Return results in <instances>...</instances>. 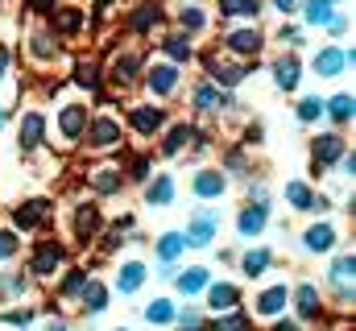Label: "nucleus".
Here are the masks:
<instances>
[{"label": "nucleus", "instance_id": "f257e3e1", "mask_svg": "<svg viewBox=\"0 0 356 331\" xmlns=\"http://www.w3.org/2000/svg\"><path fill=\"white\" fill-rule=\"evenodd\" d=\"M46 216H50V199H29V203L17 207V224H21V228H33V224H42Z\"/></svg>", "mask_w": 356, "mask_h": 331}, {"label": "nucleus", "instance_id": "f03ea898", "mask_svg": "<svg viewBox=\"0 0 356 331\" xmlns=\"http://www.w3.org/2000/svg\"><path fill=\"white\" fill-rule=\"evenodd\" d=\"M63 265V248L58 245H42L33 252V273H42V277H50L54 269Z\"/></svg>", "mask_w": 356, "mask_h": 331}, {"label": "nucleus", "instance_id": "7ed1b4c3", "mask_svg": "<svg viewBox=\"0 0 356 331\" xmlns=\"http://www.w3.org/2000/svg\"><path fill=\"white\" fill-rule=\"evenodd\" d=\"M340 154H344V141H340L336 133H327L323 141H315V170H319V166H332Z\"/></svg>", "mask_w": 356, "mask_h": 331}, {"label": "nucleus", "instance_id": "20e7f679", "mask_svg": "<svg viewBox=\"0 0 356 331\" xmlns=\"http://www.w3.org/2000/svg\"><path fill=\"white\" fill-rule=\"evenodd\" d=\"M211 236H216V216L211 211H203V216H195L191 220V245H211Z\"/></svg>", "mask_w": 356, "mask_h": 331}, {"label": "nucleus", "instance_id": "39448f33", "mask_svg": "<svg viewBox=\"0 0 356 331\" xmlns=\"http://www.w3.org/2000/svg\"><path fill=\"white\" fill-rule=\"evenodd\" d=\"M95 228H99V211H95V203L79 207V211H75V232H79V241H83V245L95 236Z\"/></svg>", "mask_w": 356, "mask_h": 331}, {"label": "nucleus", "instance_id": "423d86ee", "mask_svg": "<svg viewBox=\"0 0 356 331\" xmlns=\"http://www.w3.org/2000/svg\"><path fill=\"white\" fill-rule=\"evenodd\" d=\"M228 46L241 50V54H257V50H261V33H257V29H232V33H228Z\"/></svg>", "mask_w": 356, "mask_h": 331}, {"label": "nucleus", "instance_id": "0eeeda50", "mask_svg": "<svg viewBox=\"0 0 356 331\" xmlns=\"http://www.w3.org/2000/svg\"><path fill=\"white\" fill-rule=\"evenodd\" d=\"M88 141H91V145H99V150H104V145H116V141H120L116 120H95V124H91V133H88Z\"/></svg>", "mask_w": 356, "mask_h": 331}, {"label": "nucleus", "instance_id": "6e6552de", "mask_svg": "<svg viewBox=\"0 0 356 331\" xmlns=\"http://www.w3.org/2000/svg\"><path fill=\"white\" fill-rule=\"evenodd\" d=\"M332 245H336V228H332V224H315V228H307V248L327 252Z\"/></svg>", "mask_w": 356, "mask_h": 331}, {"label": "nucleus", "instance_id": "1a4fd4ad", "mask_svg": "<svg viewBox=\"0 0 356 331\" xmlns=\"http://www.w3.org/2000/svg\"><path fill=\"white\" fill-rule=\"evenodd\" d=\"M195 191H199L203 199H216V195H224V174H216V170H203V174L195 178Z\"/></svg>", "mask_w": 356, "mask_h": 331}, {"label": "nucleus", "instance_id": "9d476101", "mask_svg": "<svg viewBox=\"0 0 356 331\" xmlns=\"http://www.w3.org/2000/svg\"><path fill=\"white\" fill-rule=\"evenodd\" d=\"M175 83H178V67H154V71H149V87H154L158 95L175 91Z\"/></svg>", "mask_w": 356, "mask_h": 331}, {"label": "nucleus", "instance_id": "9b49d317", "mask_svg": "<svg viewBox=\"0 0 356 331\" xmlns=\"http://www.w3.org/2000/svg\"><path fill=\"white\" fill-rule=\"evenodd\" d=\"M344 63H348V58H344V50H323V54L315 58V71H319V75H340V71H344Z\"/></svg>", "mask_w": 356, "mask_h": 331}, {"label": "nucleus", "instance_id": "f8f14e48", "mask_svg": "<svg viewBox=\"0 0 356 331\" xmlns=\"http://www.w3.org/2000/svg\"><path fill=\"white\" fill-rule=\"evenodd\" d=\"M133 129L137 133H158L162 129V112L158 108H137L133 112Z\"/></svg>", "mask_w": 356, "mask_h": 331}, {"label": "nucleus", "instance_id": "ddd939ff", "mask_svg": "<svg viewBox=\"0 0 356 331\" xmlns=\"http://www.w3.org/2000/svg\"><path fill=\"white\" fill-rule=\"evenodd\" d=\"M83 124H88V108H79V104H75V108H67V112H63V133H67V137H79V133H83Z\"/></svg>", "mask_w": 356, "mask_h": 331}, {"label": "nucleus", "instance_id": "4468645a", "mask_svg": "<svg viewBox=\"0 0 356 331\" xmlns=\"http://www.w3.org/2000/svg\"><path fill=\"white\" fill-rule=\"evenodd\" d=\"M141 282H145V265H141V261H129V265L120 269V290H124V294H133Z\"/></svg>", "mask_w": 356, "mask_h": 331}, {"label": "nucleus", "instance_id": "2eb2a0df", "mask_svg": "<svg viewBox=\"0 0 356 331\" xmlns=\"http://www.w3.org/2000/svg\"><path fill=\"white\" fill-rule=\"evenodd\" d=\"M353 277H356V261H353V257H340V261L332 265V282L348 294V282H353Z\"/></svg>", "mask_w": 356, "mask_h": 331}, {"label": "nucleus", "instance_id": "dca6fc26", "mask_svg": "<svg viewBox=\"0 0 356 331\" xmlns=\"http://www.w3.org/2000/svg\"><path fill=\"white\" fill-rule=\"evenodd\" d=\"M211 75L224 83V87H232V83H241L245 75H249V67H236V63H216V67H211Z\"/></svg>", "mask_w": 356, "mask_h": 331}, {"label": "nucleus", "instance_id": "f3484780", "mask_svg": "<svg viewBox=\"0 0 356 331\" xmlns=\"http://www.w3.org/2000/svg\"><path fill=\"white\" fill-rule=\"evenodd\" d=\"M38 141H42V116H38V112H29V116H25V124H21V145H25V150H33Z\"/></svg>", "mask_w": 356, "mask_h": 331}, {"label": "nucleus", "instance_id": "a211bd4d", "mask_svg": "<svg viewBox=\"0 0 356 331\" xmlns=\"http://www.w3.org/2000/svg\"><path fill=\"white\" fill-rule=\"evenodd\" d=\"M273 79H277V87H286V91H290V87L298 83V63H294V58H282V63L273 67Z\"/></svg>", "mask_w": 356, "mask_h": 331}, {"label": "nucleus", "instance_id": "6ab92c4d", "mask_svg": "<svg viewBox=\"0 0 356 331\" xmlns=\"http://www.w3.org/2000/svg\"><path fill=\"white\" fill-rule=\"evenodd\" d=\"M261 224H266V207H245V211H241V232H245V236L261 232Z\"/></svg>", "mask_w": 356, "mask_h": 331}, {"label": "nucleus", "instance_id": "aec40b11", "mask_svg": "<svg viewBox=\"0 0 356 331\" xmlns=\"http://www.w3.org/2000/svg\"><path fill=\"white\" fill-rule=\"evenodd\" d=\"M207 302H211V311H232L236 307V290L232 286H211V298Z\"/></svg>", "mask_w": 356, "mask_h": 331}, {"label": "nucleus", "instance_id": "412c9836", "mask_svg": "<svg viewBox=\"0 0 356 331\" xmlns=\"http://www.w3.org/2000/svg\"><path fill=\"white\" fill-rule=\"evenodd\" d=\"M282 307H286V290H282V286L266 290V294H261V302H257V311H261V315H277Z\"/></svg>", "mask_w": 356, "mask_h": 331}, {"label": "nucleus", "instance_id": "4be33fe9", "mask_svg": "<svg viewBox=\"0 0 356 331\" xmlns=\"http://www.w3.org/2000/svg\"><path fill=\"white\" fill-rule=\"evenodd\" d=\"M91 186H95L99 195L116 191V186H120V170H95V174H91Z\"/></svg>", "mask_w": 356, "mask_h": 331}, {"label": "nucleus", "instance_id": "5701e85b", "mask_svg": "<svg viewBox=\"0 0 356 331\" xmlns=\"http://www.w3.org/2000/svg\"><path fill=\"white\" fill-rule=\"evenodd\" d=\"M182 248H186V236H182V232H170V236H162V245H158V257H162V261H175Z\"/></svg>", "mask_w": 356, "mask_h": 331}, {"label": "nucleus", "instance_id": "b1692460", "mask_svg": "<svg viewBox=\"0 0 356 331\" xmlns=\"http://www.w3.org/2000/svg\"><path fill=\"white\" fill-rule=\"evenodd\" d=\"M170 195H175V182H170V178H154V182H149V203L162 207V203H170Z\"/></svg>", "mask_w": 356, "mask_h": 331}, {"label": "nucleus", "instance_id": "393cba45", "mask_svg": "<svg viewBox=\"0 0 356 331\" xmlns=\"http://www.w3.org/2000/svg\"><path fill=\"white\" fill-rule=\"evenodd\" d=\"M203 286H207V273H203V269H191V273L178 277V290H182V294H199Z\"/></svg>", "mask_w": 356, "mask_h": 331}, {"label": "nucleus", "instance_id": "a878e982", "mask_svg": "<svg viewBox=\"0 0 356 331\" xmlns=\"http://www.w3.org/2000/svg\"><path fill=\"white\" fill-rule=\"evenodd\" d=\"M286 195H290V203H294V207H315V195H311L302 182H290V186H286Z\"/></svg>", "mask_w": 356, "mask_h": 331}, {"label": "nucleus", "instance_id": "bb28decb", "mask_svg": "<svg viewBox=\"0 0 356 331\" xmlns=\"http://www.w3.org/2000/svg\"><path fill=\"white\" fill-rule=\"evenodd\" d=\"M298 311H302L307 319L319 311V294H315V286H302V290H298Z\"/></svg>", "mask_w": 356, "mask_h": 331}, {"label": "nucleus", "instance_id": "cd10ccee", "mask_svg": "<svg viewBox=\"0 0 356 331\" xmlns=\"http://www.w3.org/2000/svg\"><path fill=\"white\" fill-rule=\"evenodd\" d=\"M54 25L71 33V29H79V25H83V13H75V8H63V13H54Z\"/></svg>", "mask_w": 356, "mask_h": 331}, {"label": "nucleus", "instance_id": "c85d7f7f", "mask_svg": "<svg viewBox=\"0 0 356 331\" xmlns=\"http://www.w3.org/2000/svg\"><path fill=\"white\" fill-rule=\"evenodd\" d=\"M307 17H311L315 25H319V21L332 25V4H327V0H311V4H307Z\"/></svg>", "mask_w": 356, "mask_h": 331}, {"label": "nucleus", "instance_id": "c756f323", "mask_svg": "<svg viewBox=\"0 0 356 331\" xmlns=\"http://www.w3.org/2000/svg\"><path fill=\"white\" fill-rule=\"evenodd\" d=\"M224 13H236V17H253L257 13V0H220Z\"/></svg>", "mask_w": 356, "mask_h": 331}, {"label": "nucleus", "instance_id": "7c9ffc66", "mask_svg": "<svg viewBox=\"0 0 356 331\" xmlns=\"http://www.w3.org/2000/svg\"><path fill=\"white\" fill-rule=\"evenodd\" d=\"M186 141H191V129H186V124L170 129V137H166V154H178V150H182Z\"/></svg>", "mask_w": 356, "mask_h": 331}, {"label": "nucleus", "instance_id": "2f4dec72", "mask_svg": "<svg viewBox=\"0 0 356 331\" xmlns=\"http://www.w3.org/2000/svg\"><path fill=\"white\" fill-rule=\"evenodd\" d=\"M266 261H269V252H266V248H257V252H249V257H245V273H249V277H257V273L266 269Z\"/></svg>", "mask_w": 356, "mask_h": 331}, {"label": "nucleus", "instance_id": "473e14b6", "mask_svg": "<svg viewBox=\"0 0 356 331\" xmlns=\"http://www.w3.org/2000/svg\"><path fill=\"white\" fill-rule=\"evenodd\" d=\"M154 21H158V8H154V4H145V8H137V17H133V29L141 33V29H149Z\"/></svg>", "mask_w": 356, "mask_h": 331}, {"label": "nucleus", "instance_id": "72a5a7b5", "mask_svg": "<svg viewBox=\"0 0 356 331\" xmlns=\"http://www.w3.org/2000/svg\"><path fill=\"white\" fill-rule=\"evenodd\" d=\"M332 116L336 120H348L353 116V95H332Z\"/></svg>", "mask_w": 356, "mask_h": 331}, {"label": "nucleus", "instance_id": "f704fd0d", "mask_svg": "<svg viewBox=\"0 0 356 331\" xmlns=\"http://www.w3.org/2000/svg\"><path fill=\"white\" fill-rule=\"evenodd\" d=\"M170 315H175L170 302H149V307H145V319H149V323H166Z\"/></svg>", "mask_w": 356, "mask_h": 331}, {"label": "nucleus", "instance_id": "c9c22d12", "mask_svg": "<svg viewBox=\"0 0 356 331\" xmlns=\"http://www.w3.org/2000/svg\"><path fill=\"white\" fill-rule=\"evenodd\" d=\"M33 54L38 58H50L54 54V38L50 33H33Z\"/></svg>", "mask_w": 356, "mask_h": 331}, {"label": "nucleus", "instance_id": "e433bc0d", "mask_svg": "<svg viewBox=\"0 0 356 331\" xmlns=\"http://www.w3.org/2000/svg\"><path fill=\"white\" fill-rule=\"evenodd\" d=\"M195 104H199V108H216V104H224V95H216L211 87H199V91H195Z\"/></svg>", "mask_w": 356, "mask_h": 331}, {"label": "nucleus", "instance_id": "4c0bfd02", "mask_svg": "<svg viewBox=\"0 0 356 331\" xmlns=\"http://www.w3.org/2000/svg\"><path fill=\"white\" fill-rule=\"evenodd\" d=\"M319 112H323L319 99H302V104H298V120H319Z\"/></svg>", "mask_w": 356, "mask_h": 331}, {"label": "nucleus", "instance_id": "58836bf2", "mask_svg": "<svg viewBox=\"0 0 356 331\" xmlns=\"http://www.w3.org/2000/svg\"><path fill=\"white\" fill-rule=\"evenodd\" d=\"M104 307H108L104 286H88V311H104Z\"/></svg>", "mask_w": 356, "mask_h": 331}, {"label": "nucleus", "instance_id": "ea45409f", "mask_svg": "<svg viewBox=\"0 0 356 331\" xmlns=\"http://www.w3.org/2000/svg\"><path fill=\"white\" fill-rule=\"evenodd\" d=\"M166 50H170L175 58H191V42H186V38H178V33L166 42Z\"/></svg>", "mask_w": 356, "mask_h": 331}, {"label": "nucleus", "instance_id": "a19ab883", "mask_svg": "<svg viewBox=\"0 0 356 331\" xmlns=\"http://www.w3.org/2000/svg\"><path fill=\"white\" fill-rule=\"evenodd\" d=\"M13 252H17V232H4V228H0V261L13 257Z\"/></svg>", "mask_w": 356, "mask_h": 331}, {"label": "nucleus", "instance_id": "79ce46f5", "mask_svg": "<svg viewBox=\"0 0 356 331\" xmlns=\"http://www.w3.org/2000/svg\"><path fill=\"white\" fill-rule=\"evenodd\" d=\"M116 71H120V79H133V75H137V58H133V54L116 58Z\"/></svg>", "mask_w": 356, "mask_h": 331}, {"label": "nucleus", "instance_id": "37998d69", "mask_svg": "<svg viewBox=\"0 0 356 331\" xmlns=\"http://www.w3.org/2000/svg\"><path fill=\"white\" fill-rule=\"evenodd\" d=\"M75 79L83 83V87H95V79H99V75H95V67H91V63H79V71H75Z\"/></svg>", "mask_w": 356, "mask_h": 331}, {"label": "nucleus", "instance_id": "c03bdc74", "mask_svg": "<svg viewBox=\"0 0 356 331\" xmlns=\"http://www.w3.org/2000/svg\"><path fill=\"white\" fill-rule=\"evenodd\" d=\"M245 328H249V323H245L241 315H232V319H220V323H216V331H245Z\"/></svg>", "mask_w": 356, "mask_h": 331}, {"label": "nucleus", "instance_id": "a18cd8bd", "mask_svg": "<svg viewBox=\"0 0 356 331\" xmlns=\"http://www.w3.org/2000/svg\"><path fill=\"white\" fill-rule=\"evenodd\" d=\"M83 282H88V273H71L63 290H67V294H79V290H83Z\"/></svg>", "mask_w": 356, "mask_h": 331}, {"label": "nucleus", "instance_id": "49530a36", "mask_svg": "<svg viewBox=\"0 0 356 331\" xmlns=\"http://www.w3.org/2000/svg\"><path fill=\"white\" fill-rule=\"evenodd\" d=\"M182 25H191V29H199V25H203V13H199V8H191V13H182Z\"/></svg>", "mask_w": 356, "mask_h": 331}, {"label": "nucleus", "instance_id": "de8ad7c7", "mask_svg": "<svg viewBox=\"0 0 356 331\" xmlns=\"http://www.w3.org/2000/svg\"><path fill=\"white\" fill-rule=\"evenodd\" d=\"M4 323H29V311H8Z\"/></svg>", "mask_w": 356, "mask_h": 331}, {"label": "nucleus", "instance_id": "09e8293b", "mask_svg": "<svg viewBox=\"0 0 356 331\" xmlns=\"http://www.w3.org/2000/svg\"><path fill=\"white\" fill-rule=\"evenodd\" d=\"M294 4H298V0H277V8H282V13H290Z\"/></svg>", "mask_w": 356, "mask_h": 331}, {"label": "nucleus", "instance_id": "8fccbe9b", "mask_svg": "<svg viewBox=\"0 0 356 331\" xmlns=\"http://www.w3.org/2000/svg\"><path fill=\"white\" fill-rule=\"evenodd\" d=\"M4 63H8V50L0 46V75H4Z\"/></svg>", "mask_w": 356, "mask_h": 331}, {"label": "nucleus", "instance_id": "3c124183", "mask_svg": "<svg viewBox=\"0 0 356 331\" xmlns=\"http://www.w3.org/2000/svg\"><path fill=\"white\" fill-rule=\"evenodd\" d=\"M29 4H33V8H50L54 0H29Z\"/></svg>", "mask_w": 356, "mask_h": 331}, {"label": "nucleus", "instance_id": "603ef678", "mask_svg": "<svg viewBox=\"0 0 356 331\" xmlns=\"http://www.w3.org/2000/svg\"><path fill=\"white\" fill-rule=\"evenodd\" d=\"M273 331H298V328H294V323H277Z\"/></svg>", "mask_w": 356, "mask_h": 331}, {"label": "nucleus", "instance_id": "864d4df0", "mask_svg": "<svg viewBox=\"0 0 356 331\" xmlns=\"http://www.w3.org/2000/svg\"><path fill=\"white\" fill-rule=\"evenodd\" d=\"M50 331H67V328H63V323H54V328H50Z\"/></svg>", "mask_w": 356, "mask_h": 331}, {"label": "nucleus", "instance_id": "5fc2aeb1", "mask_svg": "<svg viewBox=\"0 0 356 331\" xmlns=\"http://www.w3.org/2000/svg\"><path fill=\"white\" fill-rule=\"evenodd\" d=\"M182 331H199V328H195V323H191V328H182Z\"/></svg>", "mask_w": 356, "mask_h": 331}, {"label": "nucleus", "instance_id": "6e6d98bb", "mask_svg": "<svg viewBox=\"0 0 356 331\" xmlns=\"http://www.w3.org/2000/svg\"><path fill=\"white\" fill-rule=\"evenodd\" d=\"M0 124H4V112H0Z\"/></svg>", "mask_w": 356, "mask_h": 331}, {"label": "nucleus", "instance_id": "4d7b16f0", "mask_svg": "<svg viewBox=\"0 0 356 331\" xmlns=\"http://www.w3.org/2000/svg\"><path fill=\"white\" fill-rule=\"evenodd\" d=\"M120 331H124V328H120Z\"/></svg>", "mask_w": 356, "mask_h": 331}]
</instances>
